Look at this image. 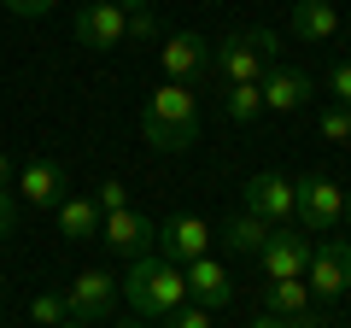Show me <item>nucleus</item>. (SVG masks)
<instances>
[{
	"label": "nucleus",
	"instance_id": "f257e3e1",
	"mask_svg": "<svg viewBox=\"0 0 351 328\" xmlns=\"http://www.w3.org/2000/svg\"><path fill=\"white\" fill-rule=\"evenodd\" d=\"M141 135L158 152H188L199 141V100L188 82H158L141 106Z\"/></svg>",
	"mask_w": 351,
	"mask_h": 328
},
{
	"label": "nucleus",
	"instance_id": "f03ea898",
	"mask_svg": "<svg viewBox=\"0 0 351 328\" xmlns=\"http://www.w3.org/2000/svg\"><path fill=\"white\" fill-rule=\"evenodd\" d=\"M123 299L135 305V316H152V323H164L176 305H188V281H182V264H176V258H164L158 246H152V253H141L135 264H129V276H123Z\"/></svg>",
	"mask_w": 351,
	"mask_h": 328
},
{
	"label": "nucleus",
	"instance_id": "7ed1b4c3",
	"mask_svg": "<svg viewBox=\"0 0 351 328\" xmlns=\"http://www.w3.org/2000/svg\"><path fill=\"white\" fill-rule=\"evenodd\" d=\"M281 53V36L276 30H234V36L211 41V71L223 82H258Z\"/></svg>",
	"mask_w": 351,
	"mask_h": 328
},
{
	"label": "nucleus",
	"instance_id": "20e7f679",
	"mask_svg": "<svg viewBox=\"0 0 351 328\" xmlns=\"http://www.w3.org/2000/svg\"><path fill=\"white\" fill-rule=\"evenodd\" d=\"M339 217H346V188L334 176H299L293 182V223L299 229L328 235V229H339Z\"/></svg>",
	"mask_w": 351,
	"mask_h": 328
},
{
	"label": "nucleus",
	"instance_id": "39448f33",
	"mask_svg": "<svg viewBox=\"0 0 351 328\" xmlns=\"http://www.w3.org/2000/svg\"><path fill=\"white\" fill-rule=\"evenodd\" d=\"M304 288H311V299H339V293H351V240L328 235L311 246V264H304Z\"/></svg>",
	"mask_w": 351,
	"mask_h": 328
},
{
	"label": "nucleus",
	"instance_id": "423d86ee",
	"mask_svg": "<svg viewBox=\"0 0 351 328\" xmlns=\"http://www.w3.org/2000/svg\"><path fill=\"white\" fill-rule=\"evenodd\" d=\"M311 229H293V223H276L269 229V240H263V253H258V264H263V276L269 281H287V276H304V264H311Z\"/></svg>",
	"mask_w": 351,
	"mask_h": 328
},
{
	"label": "nucleus",
	"instance_id": "0eeeda50",
	"mask_svg": "<svg viewBox=\"0 0 351 328\" xmlns=\"http://www.w3.org/2000/svg\"><path fill=\"white\" fill-rule=\"evenodd\" d=\"M71 30H76V41H82V47L112 53V47H123V41H129V12L117 6V0H88L82 12L71 18Z\"/></svg>",
	"mask_w": 351,
	"mask_h": 328
},
{
	"label": "nucleus",
	"instance_id": "6e6552de",
	"mask_svg": "<svg viewBox=\"0 0 351 328\" xmlns=\"http://www.w3.org/2000/svg\"><path fill=\"white\" fill-rule=\"evenodd\" d=\"M112 305H117V281L106 276V270H82V276L71 281V293H64V311L82 316L88 328L112 323Z\"/></svg>",
	"mask_w": 351,
	"mask_h": 328
},
{
	"label": "nucleus",
	"instance_id": "1a4fd4ad",
	"mask_svg": "<svg viewBox=\"0 0 351 328\" xmlns=\"http://www.w3.org/2000/svg\"><path fill=\"white\" fill-rule=\"evenodd\" d=\"M158 65H164V82H193V76L211 71V41L199 30H182L158 47Z\"/></svg>",
	"mask_w": 351,
	"mask_h": 328
},
{
	"label": "nucleus",
	"instance_id": "9d476101",
	"mask_svg": "<svg viewBox=\"0 0 351 328\" xmlns=\"http://www.w3.org/2000/svg\"><path fill=\"white\" fill-rule=\"evenodd\" d=\"M100 240L112 246V253H123V258H141V253H152V240H158V223L123 205V211H106V217H100Z\"/></svg>",
	"mask_w": 351,
	"mask_h": 328
},
{
	"label": "nucleus",
	"instance_id": "9b49d317",
	"mask_svg": "<svg viewBox=\"0 0 351 328\" xmlns=\"http://www.w3.org/2000/svg\"><path fill=\"white\" fill-rule=\"evenodd\" d=\"M64 164L59 159H29L24 170H18V200L24 205H41V211H53V205L64 200Z\"/></svg>",
	"mask_w": 351,
	"mask_h": 328
},
{
	"label": "nucleus",
	"instance_id": "f8f14e48",
	"mask_svg": "<svg viewBox=\"0 0 351 328\" xmlns=\"http://www.w3.org/2000/svg\"><path fill=\"white\" fill-rule=\"evenodd\" d=\"M246 211H258L263 223H293V182L276 170L246 176Z\"/></svg>",
	"mask_w": 351,
	"mask_h": 328
},
{
	"label": "nucleus",
	"instance_id": "ddd939ff",
	"mask_svg": "<svg viewBox=\"0 0 351 328\" xmlns=\"http://www.w3.org/2000/svg\"><path fill=\"white\" fill-rule=\"evenodd\" d=\"M258 89H263V112H299V106H311L316 82L304 71H287V65H269V71L258 76Z\"/></svg>",
	"mask_w": 351,
	"mask_h": 328
},
{
	"label": "nucleus",
	"instance_id": "4468645a",
	"mask_svg": "<svg viewBox=\"0 0 351 328\" xmlns=\"http://www.w3.org/2000/svg\"><path fill=\"white\" fill-rule=\"evenodd\" d=\"M182 281H188V299L205 305V311H223V305L234 299V281H228V270L217 264V258H188V264H182Z\"/></svg>",
	"mask_w": 351,
	"mask_h": 328
},
{
	"label": "nucleus",
	"instance_id": "2eb2a0df",
	"mask_svg": "<svg viewBox=\"0 0 351 328\" xmlns=\"http://www.w3.org/2000/svg\"><path fill=\"white\" fill-rule=\"evenodd\" d=\"M152 246H158L164 258H176V264H188V258H205V246H211V229H205L199 217H164Z\"/></svg>",
	"mask_w": 351,
	"mask_h": 328
},
{
	"label": "nucleus",
	"instance_id": "dca6fc26",
	"mask_svg": "<svg viewBox=\"0 0 351 328\" xmlns=\"http://www.w3.org/2000/svg\"><path fill=\"white\" fill-rule=\"evenodd\" d=\"M293 36L299 41H334L339 36L334 0H293Z\"/></svg>",
	"mask_w": 351,
	"mask_h": 328
},
{
	"label": "nucleus",
	"instance_id": "f3484780",
	"mask_svg": "<svg viewBox=\"0 0 351 328\" xmlns=\"http://www.w3.org/2000/svg\"><path fill=\"white\" fill-rule=\"evenodd\" d=\"M53 211H59V235L64 240H100V205L88 200V194H64Z\"/></svg>",
	"mask_w": 351,
	"mask_h": 328
},
{
	"label": "nucleus",
	"instance_id": "a211bd4d",
	"mask_svg": "<svg viewBox=\"0 0 351 328\" xmlns=\"http://www.w3.org/2000/svg\"><path fill=\"white\" fill-rule=\"evenodd\" d=\"M269 229H276V223H263L258 211H234V217L223 223V246H228L234 258H258L263 240H269Z\"/></svg>",
	"mask_w": 351,
	"mask_h": 328
},
{
	"label": "nucleus",
	"instance_id": "6ab92c4d",
	"mask_svg": "<svg viewBox=\"0 0 351 328\" xmlns=\"http://www.w3.org/2000/svg\"><path fill=\"white\" fill-rule=\"evenodd\" d=\"M263 305H269L276 316H311V288H304V276L269 281V288H263Z\"/></svg>",
	"mask_w": 351,
	"mask_h": 328
},
{
	"label": "nucleus",
	"instance_id": "aec40b11",
	"mask_svg": "<svg viewBox=\"0 0 351 328\" xmlns=\"http://www.w3.org/2000/svg\"><path fill=\"white\" fill-rule=\"evenodd\" d=\"M223 112H228V124H258V117H263V89H258V82H228Z\"/></svg>",
	"mask_w": 351,
	"mask_h": 328
},
{
	"label": "nucleus",
	"instance_id": "412c9836",
	"mask_svg": "<svg viewBox=\"0 0 351 328\" xmlns=\"http://www.w3.org/2000/svg\"><path fill=\"white\" fill-rule=\"evenodd\" d=\"M316 129H322V141H351V106H328Z\"/></svg>",
	"mask_w": 351,
	"mask_h": 328
},
{
	"label": "nucleus",
	"instance_id": "4be33fe9",
	"mask_svg": "<svg viewBox=\"0 0 351 328\" xmlns=\"http://www.w3.org/2000/svg\"><path fill=\"white\" fill-rule=\"evenodd\" d=\"M29 316H36L41 328H53V323H64L71 311H64V299H59V293H36V299H29Z\"/></svg>",
	"mask_w": 351,
	"mask_h": 328
},
{
	"label": "nucleus",
	"instance_id": "5701e85b",
	"mask_svg": "<svg viewBox=\"0 0 351 328\" xmlns=\"http://www.w3.org/2000/svg\"><path fill=\"white\" fill-rule=\"evenodd\" d=\"M164 328H217V323H211L205 305H176V311L164 316Z\"/></svg>",
	"mask_w": 351,
	"mask_h": 328
},
{
	"label": "nucleus",
	"instance_id": "b1692460",
	"mask_svg": "<svg viewBox=\"0 0 351 328\" xmlns=\"http://www.w3.org/2000/svg\"><path fill=\"white\" fill-rule=\"evenodd\" d=\"M88 200L100 205V217H106V211H123V205H129V188H123V182H100Z\"/></svg>",
	"mask_w": 351,
	"mask_h": 328
},
{
	"label": "nucleus",
	"instance_id": "393cba45",
	"mask_svg": "<svg viewBox=\"0 0 351 328\" xmlns=\"http://www.w3.org/2000/svg\"><path fill=\"white\" fill-rule=\"evenodd\" d=\"M164 30H158V18H152V6H135L129 12V41H158Z\"/></svg>",
	"mask_w": 351,
	"mask_h": 328
},
{
	"label": "nucleus",
	"instance_id": "a878e982",
	"mask_svg": "<svg viewBox=\"0 0 351 328\" xmlns=\"http://www.w3.org/2000/svg\"><path fill=\"white\" fill-rule=\"evenodd\" d=\"M328 89H334V106H351V59L328 65Z\"/></svg>",
	"mask_w": 351,
	"mask_h": 328
},
{
	"label": "nucleus",
	"instance_id": "bb28decb",
	"mask_svg": "<svg viewBox=\"0 0 351 328\" xmlns=\"http://www.w3.org/2000/svg\"><path fill=\"white\" fill-rule=\"evenodd\" d=\"M252 328H316V311L311 316H276V311H263V316H252Z\"/></svg>",
	"mask_w": 351,
	"mask_h": 328
},
{
	"label": "nucleus",
	"instance_id": "cd10ccee",
	"mask_svg": "<svg viewBox=\"0 0 351 328\" xmlns=\"http://www.w3.org/2000/svg\"><path fill=\"white\" fill-rule=\"evenodd\" d=\"M0 6H6L12 18H47L53 6H59V0H0Z\"/></svg>",
	"mask_w": 351,
	"mask_h": 328
},
{
	"label": "nucleus",
	"instance_id": "c85d7f7f",
	"mask_svg": "<svg viewBox=\"0 0 351 328\" xmlns=\"http://www.w3.org/2000/svg\"><path fill=\"white\" fill-rule=\"evenodd\" d=\"M12 229H18V200L0 194V240H12Z\"/></svg>",
	"mask_w": 351,
	"mask_h": 328
},
{
	"label": "nucleus",
	"instance_id": "c756f323",
	"mask_svg": "<svg viewBox=\"0 0 351 328\" xmlns=\"http://www.w3.org/2000/svg\"><path fill=\"white\" fill-rule=\"evenodd\" d=\"M18 182H12V159H6V152H0V194H12Z\"/></svg>",
	"mask_w": 351,
	"mask_h": 328
},
{
	"label": "nucleus",
	"instance_id": "7c9ffc66",
	"mask_svg": "<svg viewBox=\"0 0 351 328\" xmlns=\"http://www.w3.org/2000/svg\"><path fill=\"white\" fill-rule=\"evenodd\" d=\"M53 328H88V323H82V316H64V323H53Z\"/></svg>",
	"mask_w": 351,
	"mask_h": 328
},
{
	"label": "nucleus",
	"instance_id": "2f4dec72",
	"mask_svg": "<svg viewBox=\"0 0 351 328\" xmlns=\"http://www.w3.org/2000/svg\"><path fill=\"white\" fill-rule=\"evenodd\" d=\"M117 6H123V12H135V6H152V0H117Z\"/></svg>",
	"mask_w": 351,
	"mask_h": 328
},
{
	"label": "nucleus",
	"instance_id": "473e14b6",
	"mask_svg": "<svg viewBox=\"0 0 351 328\" xmlns=\"http://www.w3.org/2000/svg\"><path fill=\"white\" fill-rule=\"evenodd\" d=\"M106 328H141V323H106Z\"/></svg>",
	"mask_w": 351,
	"mask_h": 328
},
{
	"label": "nucleus",
	"instance_id": "72a5a7b5",
	"mask_svg": "<svg viewBox=\"0 0 351 328\" xmlns=\"http://www.w3.org/2000/svg\"><path fill=\"white\" fill-rule=\"evenodd\" d=\"M346 217H351V188H346Z\"/></svg>",
	"mask_w": 351,
	"mask_h": 328
},
{
	"label": "nucleus",
	"instance_id": "f704fd0d",
	"mask_svg": "<svg viewBox=\"0 0 351 328\" xmlns=\"http://www.w3.org/2000/svg\"><path fill=\"white\" fill-rule=\"evenodd\" d=\"M0 328H6V316H0Z\"/></svg>",
	"mask_w": 351,
	"mask_h": 328
},
{
	"label": "nucleus",
	"instance_id": "c9c22d12",
	"mask_svg": "<svg viewBox=\"0 0 351 328\" xmlns=\"http://www.w3.org/2000/svg\"><path fill=\"white\" fill-rule=\"evenodd\" d=\"M0 281H6V276H0Z\"/></svg>",
	"mask_w": 351,
	"mask_h": 328
},
{
	"label": "nucleus",
	"instance_id": "e433bc0d",
	"mask_svg": "<svg viewBox=\"0 0 351 328\" xmlns=\"http://www.w3.org/2000/svg\"><path fill=\"white\" fill-rule=\"evenodd\" d=\"M316 328H322V323H316Z\"/></svg>",
	"mask_w": 351,
	"mask_h": 328
}]
</instances>
